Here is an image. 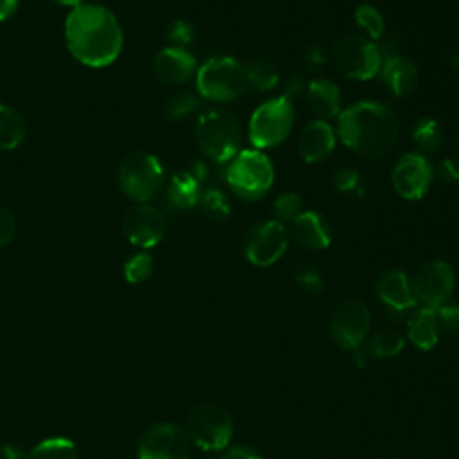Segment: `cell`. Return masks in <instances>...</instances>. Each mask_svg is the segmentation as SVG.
<instances>
[{"label":"cell","mask_w":459,"mask_h":459,"mask_svg":"<svg viewBox=\"0 0 459 459\" xmlns=\"http://www.w3.org/2000/svg\"><path fill=\"white\" fill-rule=\"evenodd\" d=\"M65 39L70 54L91 68L111 65L124 45L117 16L99 4L72 7L65 22Z\"/></svg>","instance_id":"6da1fadb"},{"label":"cell","mask_w":459,"mask_h":459,"mask_svg":"<svg viewBox=\"0 0 459 459\" xmlns=\"http://www.w3.org/2000/svg\"><path fill=\"white\" fill-rule=\"evenodd\" d=\"M339 138L362 158H380L396 142L398 120L394 113L373 100H362L339 115Z\"/></svg>","instance_id":"7a4b0ae2"},{"label":"cell","mask_w":459,"mask_h":459,"mask_svg":"<svg viewBox=\"0 0 459 459\" xmlns=\"http://www.w3.org/2000/svg\"><path fill=\"white\" fill-rule=\"evenodd\" d=\"M274 179L271 160L258 149H244L237 152L226 169L230 188L244 201L262 199Z\"/></svg>","instance_id":"3957f363"},{"label":"cell","mask_w":459,"mask_h":459,"mask_svg":"<svg viewBox=\"0 0 459 459\" xmlns=\"http://www.w3.org/2000/svg\"><path fill=\"white\" fill-rule=\"evenodd\" d=\"M188 439L206 452H217L230 445L233 436V418L217 402H201L186 414Z\"/></svg>","instance_id":"277c9868"},{"label":"cell","mask_w":459,"mask_h":459,"mask_svg":"<svg viewBox=\"0 0 459 459\" xmlns=\"http://www.w3.org/2000/svg\"><path fill=\"white\" fill-rule=\"evenodd\" d=\"M195 142L199 149L213 161L231 160L240 145V129L237 118L226 109H210L197 118Z\"/></svg>","instance_id":"5b68a950"},{"label":"cell","mask_w":459,"mask_h":459,"mask_svg":"<svg viewBox=\"0 0 459 459\" xmlns=\"http://www.w3.org/2000/svg\"><path fill=\"white\" fill-rule=\"evenodd\" d=\"M163 183V167L154 154L147 151H133L122 160L118 169V185L129 199L147 203L161 192Z\"/></svg>","instance_id":"8992f818"},{"label":"cell","mask_w":459,"mask_h":459,"mask_svg":"<svg viewBox=\"0 0 459 459\" xmlns=\"http://www.w3.org/2000/svg\"><path fill=\"white\" fill-rule=\"evenodd\" d=\"M197 91L215 102H230L240 97L246 90V68L228 56L208 59L195 77Z\"/></svg>","instance_id":"52a82bcc"},{"label":"cell","mask_w":459,"mask_h":459,"mask_svg":"<svg viewBox=\"0 0 459 459\" xmlns=\"http://www.w3.org/2000/svg\"><path fill=\"white\" fill-rule=\"evenodd\" d=\"M294 124V108L290 99L276 97L262 102L249 118V140L256 149H267L281 143Z\"/></svg>","instance_id":"ba28073f"},{"label":"cell","mask_w":459,"mask_h":459,"mask_svg":"<svg viewBox=\"0 0 459 459\" xmlns=\"http://www.w3.org/2000/svg\"><path fill=\"white\" fill-rule=\"evenodd\" d=\"M332 63L344 77L368 81L380 72L382 56L375 43L359 36H342L333 45Z\"/></svg>","instance_id":"9c48e42d"},{"label":"cell","mask_w":459,"mask_h":459,"mask_svg":"<svg viewBox=\"0 0 459 459\" xmlns=\"http://www.w3.org/2000/svg\"><path fill=\"white\" fill-rule=\"evenodd\" d=\"M136 454L138 459H188L190 439L179 425L160 421L143 430Z\"/></svg>","instance_id":"30bf717a"},{"label":"cell","mask_w":459,"mask_h":459,"mask_svg":"<svg viewBox=\"0 0 459 459\" xmlns=\"http://www.w3.org/2000/svg\"><path fill=\"white\" fill-rule=\"evenodd\" d=\"M371 316L360 299L341 301L330 317V333L342 350H357L364 342L369 330Z\"/></svg>","instance_id":"8fae6325"},{"label":"cell","mask_w":459,"mask_h":459,"mask_svg":"<svg viewBox=\"0 0 459 459\" xmlns=\"http://www.w3.org/2000/svg\"><path fill=\"white\" fill-rule=\"evenodd\" d=\"M289 244L287 230L278 221L255 224L244 237L246 258L258 267H269L281 258Z\"/></svg>","instance_id":"7c38bea8"},{"label":"cell","mask_w":459,"mask_h":459,"mask_svg":"<svg viewBox=\"0 0 459 459\" xmlns=\"http://www.w3.org/2000/svg\"><path fill=\"white\" fill-rule=\"evenodd\" d=\"M455 285V274L445 260H432L423 265L411 281L416 301L427 308H437L443 305Z\"/></svg>","instance_id":"4fadbf2b"},{"label":"cell","mask_w":459,"mask_h":459,"mask_svg":"<svg viewBox=\"0 0 459 459\" xmlns=\"http://www.w3.org/2000/svg\"><path fill=\"white\" fill-rule=\"evenodd\" d=\"M122 228H124L127 240L133 246L147 249V247L156 246L163 238L165 215L161 213L160 208H156L152 204L138 203L124 215Z\"/></svg>","instance_id":"5bb4252c"},{"label":"cell","mask_w":459,"mask_h":459,"mask_svg":"<svg viewBox=\"0 0 459 459\" xmlns=\"http://www.w3.org/2000/svg\"><path fill=\"white\" fill-rule=\"evenodd\" d=\"M394 190L409 201L421 199L432 181V167L427 158L418 152L403 154L393 170Z\"/></svg>","instance_id":"9a60e30c"},{"label":"cell","mask_w":459,"mask_h":459,"mask_svg":"<svg viewBox=\"0 0 459 459\" xmlns=\"http://www.w3.org/2000/svg\"><path fill=\"white\" fill-rule=\"evenodd\" d=\"M152 68L160 81L183 84L195 72V57L183 47H167L156 54Z\"/></svg>","instance_id":"2e32d148"},{"label":"cell","mask_w":459,"mask_h":459,"mask_svg":"<svg viewBox=\"0 0 459 459\" xmlns=\"http://www.w3.org/2000/svg\"><path fill=\"white\" fill-rule=\"evenodd\" d=\"M375 290L384 305L393 312H405L418 303L412 294L411 281L407 280L405 273L398 269L380 274Z\"/></svg>","instance_id":"e0dca14e"},{"label":"cell","mask_w":459,"mask_h":459,"mask_svg":"<svg viewBox=\"0 0 459 459\" xmlns=\"http://www.w3.org/2000/svg\"><path fill=\"white\" fill-rule=\"evenodd\" d=\"M335 145V133L325 120L310 122L299 134L298 151L307 163L323 161Z\"/></svg>","instance_id":"ac0fdd59"},{"label":"cell","mask_w":459,"mask_h":459,"mask_svg":"<svg viewBox=\"0 0 459 459\" xmlns=\"http://www.w3.org/2000/svg\"><path fill=\"white\" fill-rule=\"evenodd\" d=\"M292 235L299 246L312 251L330 246V230L325 219L312 210L301 212L292 221Z\"/></svg>","instance_id":"d6986e66"},{"label":"cell","mask_w":459,"mask_h":459,"mask_svg":"<svg viewBox=\"0 0 459 459\" xmlns=\"http://www.w3.org/2000/svg\"><path fill=\"white\" fill-rule=\"evenodd\" d=\"M380 72H382V79H384L385 86L398 97L412 93L418 84L416 66L402 56H389L382 63Z\"/></svg>","instance_id":"ffe728a7"},{"label":"cell","mask_w":459,"mask_h":459,"mask_svg":"<svg viewBox=\"0 0 459 459\" xmlns=\"http://www.w3.org/2000/svg\"><path fill=\"white\" fill-rule=\"evenodd\" d=\"M201 194V181L190 170L176 172L167 185V203L178 210L195 206Z\"/></svg>","instance_id":"44dd1931"},{"label":"cell","mask_w":459,"mask_h":459,"mask_svg":"<svg viewBox=\"0 0 459 459\" xmlns=\"http://www.w3.org/2000/svg\"><path fill=\"white\" fill-rule=\"evenodd\" d=\"M308 104L312 111L323 118L341 113V91L330 79H314L308 84Z\"/></svg>","instance_id":"7402d4cb"},{"label":"cell","mask_w":459,"mask_h":459,"mask_svg":"<svg viewBox=\"0 0 459 459\" xmlns=\"http://www.w3.org/2000/svg\"><path fill=\"white\" fill-rule=\"evenodd\" d=\"M437 321H436V314L434 308H420L411 319H409V330H407V337L409 341L427 351L430 348H434L437 344L439 339V332H437Z\"/></svg>","instance_id":"603a6c76"},{"label":"cell","mask_w":459,"mask_h":459,"mask_svg":"<svg viewBox=\"0 0 459 459\" xmlns=\"http://www.w3.org/2000/svg\"><path fill=\"white\" fill-rule=\"evenodd\" d=\"M27 134V124L22 113L7 104H0V151L16 149Z\"/></svg>","instance_id":"cb8c5ba5"},{"label":"cell","mask_w":459,"mask_h":459,"mask_svg":"<svg viewBox=\"0 0 459 459\" xmlns=\"http://www.w3.org/2000/svg\"><path fill=\"white\" fill-rule=\"evenodd\" d=\"M405 344V339L402 337V333L394 332V330H382L373 333L368 342L364 351L368 353V357H375V359H387V357H394L402 351Z\"/></svg>","instance_id":"d4e9b609"},{"label":"cell","mask_w":459,"mask_h":459,"mask_svg":"<svg viewBox=\"0 0 459 459\" xmlns=\"http://www.w3.org/2000/svg\"><path fill=\"white\" fill-rule=\"evenodd\" d=\"M29 459H77V450L72 439L54 436L39 441L30 450Z\"/></svg>","instance_id":"484cf974"},{"label":"cell","mask_w":459,"mask_h":459,"mask_svg":"<svg viewBox=\"0 0 459 459\" xmlns=\"http://www.w3.org/2000/svg\"><path fill=\"white\" fill-rule=\"evenodd\" d=\"M412 138L421 151L434 152L443 143V127L434 118H421L412 129Z\"/></svg>","instance_id":"4316f807"},{"label":"cell","mask_w":459,"mask_h":459,"mask_svg":"<svg viewBox=\"0 0 459 459\" xmlns=\"http://www.w3.org/2000/svg\"><path fill=\"white\" fill-rule=\"evenodd\" d=\"M246 79L253 88L265 91V90H273L278 84L280 74L273 63L255 61L246 68Z\"/></svg>","instance_id":"83f0119b"},{"label":"cell","mask_w":459,"mask_h":459,"mask_svg":"<svg viewBox=\"0 0 459 459\" xmlns=\"http://www.w3.org/2000/svg\"><path fill=\"white\" fill-rule=\"evenodd\" d=\"M199 204H201V212L208 219H212V221H224V219H228L230 210H231L230 208V201L217 188H210V190L203 192L201 199H199Z\"/></svg>","instance_id":"f1b7e54d"},{"label":"cell","mask_w":459,"mask_h":459,"mask_svg":"<svg viewBox=\"0 0 459 459\" xmlns=\"http://www.w3.org/2000/svg\"><path fill=\"white\" fill-rule=\"evenodd\" d=\"M154 269V260L149 253L142 251L133 255L131 258L126 260L124 264V276L129 283H142L151 278Z\"/></svg>","instance_id":"f546056e"},{"label":"cell","mask_w":459,"mask_h":459,"mask_svg":"<svg viewBox=\"0 0 459 459\" xmlns=\"http://www.w3.org/2000/svg\"><path fill=\"white\" fill-rule=\"evenodd\" d=\"M199 106V100L195 95L188 91H179L170 95L163 104V115L167 120H179L192 113Z\"/></svg>","instance_id":"4dcf8cb0"},{"label":"cell","mask_w":459,"mask_h":459,"mask_svg":"<svg viewBox=\"0 0 459 459\" xmlns=\"http://www.w3.org/2000/svg\"><path fill=\"white\" fill-rule=\"evenodd\" d=\"M355 22L371 38H380L384 32V18L380 11L375 9L373 5H368V4L359 5L355 11Z\"/></svg>","instance_id":"1f68e13d"},{"label":"cell","mask_w":459,"mask_h":459,"mask_svg":"<svg viewBox=\"0 0 459 459\" xmlns=\"http://www.w3.org/2000/svg\"><path fill=\"white\" fill-rule=\"evenodd\" d=\"M274 221L278 222H292L301 213V197L294 192H285L276 197L273 206Z\"/></svg>","instance_id":"d6a6232c"},{"label":"cell","mask_w":459,"mask_h":459,"mask_svg":"<svg viewBox=\"0 0 459 459\" xmlns=\"http://www.w3.org/2000/svg\"><path fill=\"white\" fill-rule=\"evenodd\" d=\"M167 39L172 47H183L194 39V27L186 20H176L167 29Z\"/></svg>","instance_id":"836d02e7"},{"label":"cell","mask_w":459,"mask_h":459,"mask_svg":"<svg viewBox=\"0 0 459 459\" xmlns=\"http://www.w3.org/2000/svg\"><path fill=\"white\" fill-rule=\"evenodd\" d=\"M437 326H441L446 332H457L459 330V305H439L434 308Z\"/></svg>","instance_id":"e575fe53"},{"label":"cell","mask_w":459,"mask_h":459,"mask_svg":"<svg viewBox=\"0 0 459 459\" xmlns=\"http://www.w3.org/2000/svg\"><path fill=\"white\" fill-rule=\"evenodd\" d=\"M294 280L307 292L319 294L323 290V278H321V274L317 271L310 269V267H299L294 273Z\"/></svg>","instance_id":"d590c367"},{"label":"cell","mask_w":459,"mask_h":459,"mask_svg":"<svg viewBox=\"0 0 459 459\" xmlns=\"http://www.w3.org/2000/svg\"><path fill=\"white\" fill-rule=\"evenodd\" d=\"M16 233V219L11 210L0 206V249L5 247Z\"/></svg>","instance_id":"8d00e7d4"},{"label":"cell","mask_w":459,"mask_h":459,"mask_svg":"<svg viewBox=\"0 0 459 459\" xmlns=\"http://www.w3.org/2000/svg\"><path fill=\"white\" fill-rule=\"evenodd\" d=\"M333 186L341 192H353L359 186V174L353 169H339L333 174Z\"/></svg>","instance_id":"74e56055"},{"label":"cell","mask_w":459,"mask_h":459,"mask_svg":"<svg viewBox=\"0 0 459 459\" xmlns=\"http://www.w3.org/2000/svg\"><path fill=\"white\" fill-rule=\"evenodd\" d=\"M437 176L443 181H459V158H445L437 165Z\"/></svg>","instance_id":"f35d334b"},{"label":"cell","mask_w":459,"mask_h":459,"mask_svg":"<svg viewBox=\"0 0 459 459\" xmlns=\"http://www.w3.org/2000/svg\"><path fill=\"white\" fill-rule=\"evenodd\" d=\"M221 459H262V455H260V452H256L251 446L237 445V446L226 448Z\"/></svg>","instance_id":"ab89813d"},{"label":"cell","mask_w":459,"mask_h":459,"mask_svg":"<svg viewBox=\"0 0 459 459\" xmlns=\"http://www.w3.org/2000/svg\"><path fill=\"white\" fill-rule=\"evenodd\" d=\"M18 9V0H0V22L9 20Z\"/></svg>","instance_id":"60d3db41"},{"label":"cell","mask_w":459,"mask_h":459,"mask_svg":"<svg viewBox=\"0 0 459 459\" xmlns=\"http://www.w3.org/2000/svg\"><path fill=\"white\" fill-rule=\"evenodd\" d=\"M301 90H303L301 79H299V77H290L289 82H287V86H285V95H283V97H287V99L296 97V95H299Z\"/></svg>","instance_id":"b9f144b4"},{"label":"cell","mask_w":459,"mask_h":459,"mask_svg":"<svg viewBox=\"0 0 459 459\" xmlns=\"http://www.w3.org/2000/svg\"><path fill=\"white\" fill-rule=\"evenodd\" d=\"M2 455H4V459H20L23 455V452L16 445L7 443L2 446Z\"/></svg>","instance_id":"7bdbcfd3"},{"label":"cell","mask_w":459,"mask_h":459,"mask_svg":"<svg viewBox=\"0 0 459 459\" xmlns=\"http://www.w3.org/2000/svg\"><path fill=\"white\" fill-rule=\"evenodd\" d=\"M307 59H308V63H312V65H321L323 61H325V57H323V54L317 50V48H312V50H308V54H307Z\"/></svg>","instance_id":"ee69618b"},{"label":"cell","mask_w":459,"mask_h":459,"mask_svg":"<svg viewBox=\"0 0 459 459\" xmlns=\"http://www.w3.org/2000/svg\"><path fill=\"white\" fill-rule=\"evenodd\" d=\"M353 362L359 366V368H364L366 362H368V353L364 350H355V355H353Z\"/></svg>","instance_id":"f6af8a7d"},{"label":"cell","mask_w":459,"mask_h":459,"mask_svg":"<svg viewBox=\"0 0 459 459\" xmlns=\"http://www.w3.org/2000/svg\"><path fill=\"white\" fill-rule=\"evenodd\" d=\"M54 2L63 4V5H72V7H75V5H79L82 0H54Z\"/></svg>","instance_id":"bcb514c9"},{"label":"cell","mask_w":459,"mask_h":459,"mask_svg":"<svg viewBox=\"0 0 459 459\" xmlns=\"http://www.w3.org/2000/svg\"><path fill=\"white\" fill-rule=\"evenodd\" d=\"M452 65H454L455 68H459V54H455V56L452 57Z\"/></svg>","instance_id":"7dc6e473"},{"label":"cell","mask_w":459,"mask_h":459,"mask_svg":"<svg viewBox=\"0 0 459 459\" xmlns=\"http://www.w3.org/2000/svg\"><path fill=\"white\" fill-rule=\"evenodd\" d=\"M457 145H459V131H457Z\"/></svg>","instance_id":"c3c4849f"}]
</instances>
